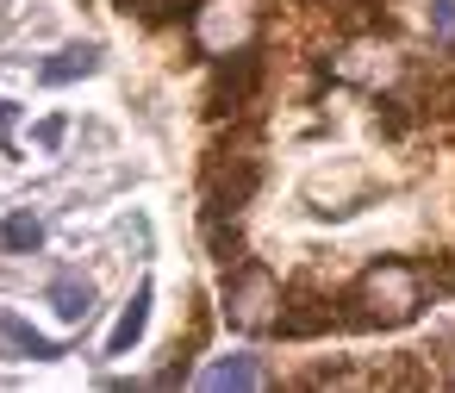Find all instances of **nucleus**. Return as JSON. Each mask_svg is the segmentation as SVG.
I'll return each instance as SVG.
<instances>
[{
  "instance_id": "nucleus-1",
  "label": "nucleus",
  "mask_w": 455,
  "mask_h": 393,
  "mask_svg": "<svg viewBox=\"0 0 455 393\" xmlns=\"http://www.w3.org/2000/svg\"><path fill=\"white\" fill-rule=\"evenodd\" d=\"M349 306H355L349 325H380V331L411 325V318L424 312V275H418L411 262H399V256H380V262H368V269L355 275Z\"/></svg>"
},
{
  "instance_id": "nucleus-2",
  "label": "nucleus",
  "mask_w": 455,
  "mask_h": 393,
  "mask_svg": "<svg viewBox=\"0 0 455 393\" xmlns=\"http://www.w3.org/2000/svg\"><path fill=\"white\" fill-rule=\"evenodd\" d=\"M225 318L237 331H275L281 325V281L262 269V262H243L231 281H225Z\"/></svg>"
},
{
  "instance_id": "nucleus-3",
  "label": "nucleus",
  "mask_w": 455,
  "mask_h": 393,
  "mask_svg": "<svg viewBox=\"0 0 455 393\" xmlns=\"http://www.w3.org/2000/svg\"><path fill=\"white\" fill-rule=\"evenodd\" d=\"M250 38H256V0H200L194 7V44L212 63L250 51Z\"/></svg>"
},
{
  "instance_id": "nucleus-4",
  "label": "nucleus",
  "mask_w": 455,
  "mask_h": 393,
  "mask_svg": "<svg viewBox=\"0 0 455 393\" xmlns=\"http://www.w3.org/2000/svg\"><path fill=\"white\" fill-rule=\"evenodd\" d=\"M331 76L349 82V88L380 94V88H393V82L405 76V57H399L387 38H355V44H343V51L331 57Z\"/></svg>"
},
{
  "instance_id": "nucleus-5",
  "label": "nucleus",
  "mask_w": 455,
  "mask_h": 393,
  "mask_svg": "<svg viewBox=\"0 0 455 393\" xmlns=\"http://www.w3.org/2000/svg\"><path fill=\"white\" fill-rule=\"evenodd\" d=\"M256 82H262V63H256L250 51H237V57H219V82H212L206 107H212V113H237V107L256 94Z\"/></svg>"
},
{
  "instance_id": "nucleus-6",
  "label": "nucleus",
  "mask_w": 455,
  "mask_h": 393,
  "mask_svg": "<svg viewBox=\"0 0 455 393\" xmlns=\"http://www.w3.org/2000/svg\"><path fill=\"white\" fill-rule=\"evenodd\" d=\"M57 356H63V343H57V337L32 331L20 312L0 306V362H57Z\"/></svg>"
},
{
  "instance_id": "nucleus-7",
  "label": "nucleus",
  "mask_w": 455,
  "mask_h": 393,
  "mask_svg": "<svg viewBox=\"0 0 455 393\" xmlns=\"http://www.w3.org/2000/svg\"><path fill=\"white\" fill-rule=\"evenodd\" d=\"M51 312H57L63 325H82V318L94 312V281H82V275H57V281H51Z\"/></svg>"
},
{
  "instance_id": "nucleus-8",
  "label": "nucleus",
  "mask_w": 455,
  "mask_h": 393,
  "mask_svg": "<svg viewBox=\"0 0 455 393\" xmlns=\"http://www.w3.org/2000/svg\"><path fill=\"white\" fill-rule=\"evenodd\" d=\"M100 69V44H69V51H57L38 76L51 82V88H63V82H82V76H94Z\"/></svg>"
},
{
  "instance_id": "nucleus-9",
  "label": "nucleus",
  "mask_w": 455,
  "mask_h": 393,
  "mask_svg": "<svg viewBox=\"0 0 455 393\" xmlns=\"http://www.w3.org/2000/svg\"><path fill=\"white\" fill-rule=\"evenodd\" d=\"M144 325H150V281L132 293V306L119 312V325H113V337H107V356H125L138 337H144Z\"/></svg>"
},
{
  "instance_id": "nucleus-10",
  "label": "nucleus",
  "mask_w": 455,
  "mask_h": 393,
  "mask_svg": "<svg viewBox=\"0 0 455 393\" xmlns=\"http://www.w3.org/2000/svg\"><path fill=\"white\" fill-rule=\"evenodd\" d=\"M200 387H212V393H225V387H262V368H256V356H225V362H212L200 374Z\"/></svg>"
},
{
  "instance_id": "nucleus-11",
  "label": "nucleus",
  "mask_w": 455,
  "mask_h": 393,
  "mask_svg": "<svg viewBox=\"0 0 455 393\" xmlns=\"http://www.w3.org/2000/svg\"><path fill=\"white\" fill-rule=\"evenodd\" d=\"M0 244H7V250H38L44 244V225L32 213H13L7 225H0Z\"/></svg>"
},
{
  "instance_id": "nucleus-12",
  "label": "nucleus",
  "mask_w": 455,
  "mask_h": 393,
  "mask_svg": "<svg viewBox=\"0 0 455 393\" xmlns=\"http://www.w3.org/2000/svg\"><path fill=\"white\" fill-rule=\"evenodd\" d=\"M430 32L443 44H455V0H430Z\"/></svg>"
},
{
  "instance_id": "nucleus-13",
  "label": "nucleus",
  "mask_w": 455,
  "mask_h": 393,
  "mask_svg": "<svg viewBox=\"0 0 455 393\" xmlns=\"http://www.w3.org/2000/svg\"><path fill=\"white\" fill-rule=\"evenodd\" d=\"M125 7H138V13H144V20H163V13H169V7H175V0H125Z\"/></svg>"
},
{
  "instance_id": "nucleus-14",
  "label": "nucleus",
  "mask_w": 455,
  "mask_h": 393,
  "mask_svg": "<svg viewBox=\"0 0 455 393\" xmlns=\"http://www.w3.org/2000/svg\"><path fill=\"white\" fill-rule=\"evenodd\" d=\"M13 113H20L13 100H0V150H7V138H13Z\"/></svg>"
},
{
  "instance_id": "nucleus-15",
  "label": "nucleus",
  "mask_w": 455,
  "mask_h": 393,
  "mask_svg": "<svg viewBox=\"0 0 455 393\" xmlns=\"http://www.w3.org/2000/svg\"><path fill=\"white\" fill-rule=\"evenodd\" d=\"M38 144H44V150L63 144V119H44V125H38Z\"/></svg>"
}]
</instances>
